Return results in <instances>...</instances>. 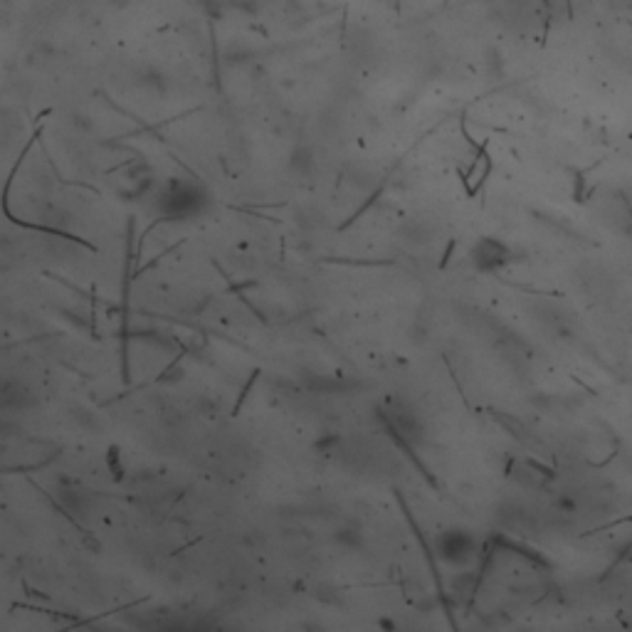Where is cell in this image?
<instances>
[{
	"label": "cell",
	"mask_w": 632,
	"mask_h": 632,
	"mask_svg": "<svg viewBox=\"0 0 632 632\" xmlns=\"http://www.w3.org/2000/svg\"><path fill=\"white\" fill-rule=\"evenodd\" d=\"M506 257H509V252H506L504 245H499L496 240H481V242L472 250V262L476 264V269H481V272L496 269L499 264L506 262Z\"/></svg>",
	"instance_id": "cell-1"
},
{
	"label": "cell",
	"mask_w": 632,
	"mask_h": 632,
	"mask_svg": "<svg viewBox=\"0 0 632 632\" xmlns=\"http://www.w3.org/2000/svg\"><path fill=\"white\" fill-rule=\"evenodd\" d=\"M440 551H443L445 561H450V563H460V561L469 558L472 539H469L464 531H447V534L440 539Z\"/></svg>",
	"instance_id": "cell-2"
},
{
	"label": "cell",
	"mask_w": 632,
	"mask_h": 632,
	"mask_svg": "<svg viewBox=\"0 0 632 632\" xmlns=\"http://www.w3.org/2000/svg\"><path fill=\"white\" fill-rule=\"evenodd\" d=\"M336 541H339V544H346L349 549H356V546H361V534L353 529H344L336 534Z\"/></svg>",
	"instance_id": "cell-3"
}]
</instances>
